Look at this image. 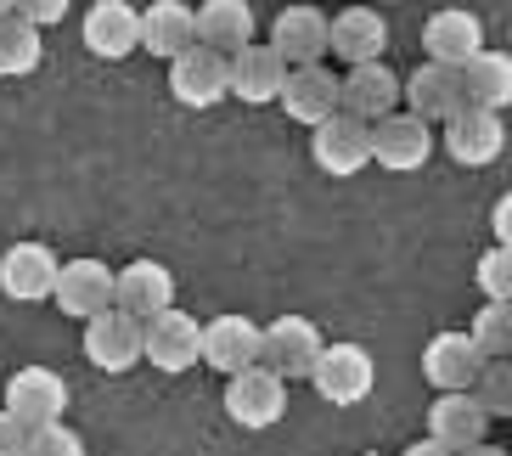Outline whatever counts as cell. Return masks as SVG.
I'll list each match as a JSON object with an SVG mask.
<instances>
[{"label":"cell","instance_id":"1","mask_svg":"<svg viewBox=\"0 0 512 456\" xmlns=\"http://www.w3.org/2000/svg\"><path fill=\"white\" fill-rule=\"evenodd\" d=\"M310 383L327 406H361L377 389V361L366 344H321L316 366H310Z\"/></svg>","mask_w":512,"mask_h":456},{"label":"cell","instance_id":"2","mask_svg":"<svg viewBox=\"0 0 512 456\" xmlns=\"http://www.w3.org/2000/svg\"><path fill=\"white\" fill-rule=\"evenodd\" d=\"M321 327L310 316H276L271 327H259V366H271L282 383L310 378V366L321 355Z\"/></svg>","mask_w":512,"mask_h":456},{"label":"cell","instance_id":"3","mask_svg":"<svg viewBox=\"0 0 512 456\" xmlns=\"http://www.w3.org/2000/svg\"><path fill=\"white\" fill-rule=\"evenodd\" d=\"M287 411V383L276 378L271 366H242L226 378V417L237 428H276Z\"/></svg>","mask_w":512,"mask_h":456},{"label":"cell","instance_id":"4","mask_svg":"<svg viewBox=\"0 0 512 456\" xmlns=\"http://www.w3.org/2000/svg\"><path fill=\"white\" fill-rule=\"evenodd\" d=\"M85 361L96 372H113V378L130 372V366H141V316H130L119 304L85 316Z\"/></svg>","mask_w":512,"mask_h":456},{"label":"cell","instance_id":"5","mask_svg":"<svg viewBox=\"0 0 512 456\" xmlns=\"http://www.w3.org/2000/svg\"><path fill=\"white\" fill-rule=\"evenodd\" d=\"M434 158V124L406 113V107H394L383 119L372 124V164L394 169V175H411Z\"/></svg>","mask_w":512,"mask_h":456},{"label":"cell","instance_id":"6","mask_svg":"<svg viewBox=\"0 0 512 456\" xmlns=\"http://www.w3.org/2000/svg\"><path fill=\"white\" fill-rule=\"evenodd\" d=\"M310 158H316V169H321V175H332V181L361 175V169L372 164V124L349 119V113L321 119L316 136H310Z\"/></svg>","mask_w":512,"mask_h":456},{"label":"cell","instance_id":"7","mask_svg":"<svg viewBox=\"0 0 512 456\" xmlns=\"http://www.w3.org/2000/svg\"><path fill=\"white\" fill-rule=\"evenodd\" d=\"M197 333H203V321L186 316V310H158V316L141 321V361H152L158 372H192L197 366Z\"/></svg>","mask_w":512,"mask_h":456},{"label":"cell","instance_id":"8","mask_svg":"<svg viewBox=\"0 0 512 456\" xmlns=\"http://www.w3.org/2000/svg\"><path fill=\"white\" fill-rule=\"evenodd\" d=\"M0 411H12L23 428L57 423L62 411H68V383L51 366H17L12 378H6V406Z\"/></svg>","mask_w":512,"mask_h":456},{"label":"cell","instance_id":"9","mask_svg":"<svg viewBox=\"0 0 512 456\" xmlns=\"http://www.w3.org/2000/svg\"><path fill=\"white\" fill-rule=\"evenodd\" d=\"M434 141H445V152L462 169H484V164H496L501 147H507V124L490 107H462V113L445 119V136H434Z\"/></svg>","mask_w":512,"mask_h":456},{"label":"cell","instance_id":"10","mask_svg":"<svg viewBox=\"0 0 512 456\" xmlns=\"http://www.w3.org/2000/svg\"><path fill=\"white\" fill-rule=\"evenodd\" d=\"M400 107V74H394L389 62H355L344 79H338V113H349V119L361 124H377L383 113H394Z\"/></svg>","mask_w":512,"mask_h":456},{"label":"cell","instance_id":"11","mask_svg":"<svg viewBox=\"0 0 512 456\" xmlns=\"http://www.w3.org/2000/svg\"><path fill=\"white\" fill-rule=\"evenodd\" d=\"M276 102L287 107V119H293V124L316 130L321 119L338 113V74H332L327 62H299V68H287Z\"/></svg>","mask_w":512,"mask_h":456},{"label":"cell","instance_id":"12","mask_svg":"<svg viewBox=\"0 0 512 456\" xmlns=\"http://www.w3.org/2000/svg\"><path fill=\"white\" fill-rule=\"evenodd\" d=\"M389 51V17L377 6H344L338 17H327V57L338 62H377Z\"/></svg>","mask_w":512,"mask_h":456},{"label":"cell","instance_id":"13","mask_svg":"<svg viewBox=\"0 0 512 456\" xmlns=\"http://www.w3.org/2000/svg\"><path fill=\"white\" fill-rule=\"evenodd\" d=\"M51 304H57L62 316H96L113 304V271H107L102 259H62L57 265V282H51Z\"/></svg>","mask_w":512,"mask_h":456},{"label":"cell","instance_id":"14","mask_svg":"<svg viewBox=\"0 0 512 456\" xmlns=\"http://www.w3.org/2000/svg\"><path fill=\"white\" fill-rule=\"evenodd\" d=\"M169 91L181 107H220L226 102V57L192 40L181 57H169Z\"/></svg>","mask_w":512,"mask_h":456},{"label":"cell","instance_id":"15","mask_svg":"<svg viewBox=\"0 0 512 456\" xmlns=\"http://www.w3.org/2000/svg\"><path fill=\"white\" fill-rule=\"evenodd\" d=\"M79 34H85L91 57L124 62L130 51H141V12L130 0H96L91 12H85V23H79Z\"/></svg>","mask_w":512,"mask_h":456},{"label":"cell","instance_id":"16","mask_svg":"<svg viewBox=\"0 0 512 456\" xmlns=\"http://www.w3.org/2000/svg\"><path fill=\"white\" fill-rule=\"evenodd\" d=\"M197 361L214 366L220 378L242 372V366L259 361V327L248 316H214L203 321V333H197Z\"/></svg>","mask_w":512,"mask_h":456},{"label":"cell","instance_id":"17","mask_svg":"<svg viewBox=\"0 0 512 456\" xmlns=\"http://www.w3.org/2000/svg\"><path fill=\"white\" fill-rule=\"evenodd\" d=\"M287 79V62L276 57V46H237L226 57V96H242L248 107H265L276 102V91H282Z\"/></svg>","mask_w":512,"mask_h":456},{"label":"cell","instance_id":"18","mask_svg":"<svg viewBox=\"0 0 512 456\" xmlns=\"http://www.w3.org/2000/svg\"><path fill=\"white\" fill-rule=\"evenodd\" d=\"M400 102H406V113H417V119L445 124L451 113H462V107H467L462 74L445 68V62H422L411 79H400Z\"/></svg>","mask_w":512,"mask_h":456},{"label":"cell","instance_id":"19","mask_svg":"<svg viewBox=\"0 0 512 456\" xmlns=\"http://www.w3.org/2000/svg\"><path fill=\"white\" fill-rule=\"evenodd\" d=\"M62 259L51 254L46 243H12L0 254V293L17 304H40L51 299V282H57Z\"/></svg>","mask_w":512,"mask_h":456},{"label":"cell","instance_id":"20","mask_svg":"<svg viewBox=\"0 0 512 456\" xmlns=\"http://www.w3.org/2000/svg\"><path fill=\"white\" fill-rule=\"evenodd\" d=\"M113 304L130 310V316H141V321L158 316V310L175 304V271L158 265V259H136V265H124V271H113Z\"/></svg>","mask_w":512,"mask_h":456},{"label":"cell","instance_id":"21","mask_svg":"<svg viewBox=\"0 0 512 456\" xmlns=\"http://www.w3.org/2000/svg\"><path fill=\"white\" fill-rule=\"evenodd\" d=\"M479 46H484V23H479V12H467V6H445V12H434L422 23V51H428V62L462 68Z\"/></svg>","mask_w":512,"mask_h":456},{"label":"cell","instance_id":"22","mask_svg":"<svg viewBox=\"0 0 512 456\" xmlns=\"http://www.w3.org/2000/svg\"><path fill=\"white\" fill-rule=\"evenodd\" d=\"M271 46H276V57H282L287 68L321 62L327 57V12H321V6H287V12H276Z\"/></svg>","mask_w":512,"mask_h":456},{"label":"cell","instance_id":"23","mask_svg":"<svg viewBox=\"0 0 512 456\" xmlns=\"http://www.w3.org/2000/svg\"><path fill=\"white\" fill-rule=\"evenodd\" d=\"M428 434H434V440H445L451 451L479 445L484 434H490V411L467 395V389H445V395L428 406Z\"/></svg>","mask_w":512,"mask_h":456},{"label":"cell","instance_id":"24","mask_svg":"<svg viewBox=\"0 0 512 456\" xmlns=\"http://www.w3.org/2000/svg\"><path fill=\"white\" fill-rule=\"evenodd\" d=\"M192 29H197V46L231 57L237 46L254 40V6L248 0H203L192 12Z\"/></svg>","mask_w":512,"mask_h":456},{"label":"cell","instance_id":"25","mask_svg":"<svg viewBox=\"0 0 512 456\" xmlns=\"http://www.w3.org/2000/svg\"><path fill=\"white\" fill-rule=\"evenodd\" d=\"M456 74H462L467 107H490V113H501V107L512 102V57H507V51L479 46L462 68H456Z\"/></svg>","mask_w":512,"mask_h":456},{"label":"cell","instance_id":"26","mask_svg":"<svg viewBox=\"0 0 512 456\" xmlns=\"http://www.w3.org/2000/svg\"><path fill=\"white\" fill-rule=\"evenodd\" d=\"M484 355L473 350V338L467 333H434L428 338V350H422V378L434 383L439 395L445 389H467L473 383V372H479Z\"/></svg>","mask_w":512,"mask_h":456},{"label":"cell","instance_id":"27","mask_svg":"<svg viewBox=\"0 0 512 456\" xmlns=\"http://www.w3.org/2000/svg\"><path fill=\"white\" fill-rule=\"evenodd\" d=\"M192 40H197V29H192V6L186 0H152L147 12H141V51L181 57Z\"/></svg>","mask_w":512,"mask_h":456},{"label":"cell","instance_id":"28","mask_svg":"<svg viewBox=\"0 0 512 456\" xmlns=\"http://www.w3.org/2000/svg\"><path fill=\"white\" fill-rule=\"evenodd\" d=\"M40 57H46V40L29 17L17 12L0 17V79H29L40 68Z\"/></svg>","mask_w":512,"mask_h":456},{"label":"cell","instance_id":"29","mask_svg":"<svg viewBox=\"0 0 512 456\" xmlns=\"http://www.w3.org/2000/svg\"><path fill=\"white\" fill-rule=\"evenodd\" d=\"M467 338H473V350H479L484 361L512 355V299H484V310L473 316Z\"/></svg>","mask_w":512,"mask_h":456},{"label":"cell","instance_id":"30","mask_svg":"<svg viewBox=\"0 0 512 456\" xmlns=\"http://www.w3.org/2000/svg\"><path fill=\"white\" fill-rule=\"evenodd\" d=\"M467 395L490 411V423H496V417H512V361L507 355L479 361V372H473V383H467Z\"/></svg>","mask_w":512,"mask_h":456},{"label":"cell","instance_id":"31","mask_svg":"<svg viewBox=\"0 0 512 456\" xmlns=\"http://www.w3.org/2000/svg\"><path fill=\"white\" fill-rule=\"evenodd\" d=\"M23 456H85V440L57 417V423H40L23 434Z\"/></svg>","mask_w":512,"mask_h":456},{"label":"cell","instance_id":"32","mask_svg":"<svg viewBox=\"0 0 512 456\" xmlns=\"http://www.w3.org/2000/svg\"><path fill=\"white\" fill-rule=\"evenodd\" d=\"M479 288H484V299H512V248L496 243L479 259Z\"/></svg>","mask_w":512,"mask_h":456},{"label":"cell","instance_id":"33","mask_svg":"<svg viewBox=\"0 0 512 456\" xmlns=\"http://www.w3.org/2000/svg\"><path fill=\"white\" fill-rule=\"evenodd\" d=\"M17 17H29L34 29H51V23H62L68 17V0H12Z\"/></svg>","mask_w":512,"mask_h":456},{"label":"cell","instance_id":"34","mask_svg":"<svg viewBox=\"0 0 512 456\" xmlns=\"http://www.w3.org/2000/svg\"><path fill=\"white\" fill-rule=\"evenodd\" d=\"M23 434L29 428L17 423L12 411H0V456H23Z\"/></svg>","mask_w":512,"mask_h":456},{"label":"cell","instance_id":"35","mask_svg":"<svg viewBox=\"0 0 512 456\" xmlns=\"http://www.w3.org/2000/svg\"><path fill=\"white\" fill-rule=\"evenodd\" d=\"M490 231H496L501 248H512V198H496V209H490Z\"/></svg>","mask_w":512,"mask_h":456},{"label":"cell","instance_id":"36","mask_svg":"<svg viewBox=\"0 0 512 456\" xmlns=\"http://www.w3.org/2000/svg\"><path fill=\"white\" fill-rule=\"evenodd\" d=\"M400 456H456V451H451V445H445V440H434V434H428V440L406 445V451H400Z\"/></svg>","mask_w":512,"mask_h":456},{"label":"cell","instance_id":"37","mask_svg":"<svg viewBox=\"0 0 512 456\" xmlns=\"http://www.w3.org/2000/svg\"><path fill=\"white\" fill-rule=\"evenodd\" d=\"M456 456H507V451H501V445H490V440H479V445H462Z\"/></svg>","mask_w":512,"mask_h":456},{"label":"cell","instance_id":"38","mask_svg":"<svg viewBox=\"0 0 512 456\" xmlns=\"http://www.w3.org/2000/svg\"><path fill=\"white\" fill-rule=\"evenodd\" d=\"M6 12H12V0H0V17H6Z\"/></svg>","mask_w":512,"mask_h":456},{"label":"cell","instance_id":"39","mask_svg":"<svg viewBox=\"0 0 512 456\" xmlns=\"http://www.w3.org/2000/svg\"><path fill=\"white\" fill-rule=\"evenodd\" d=\"M361 456H377V451H361Z\"/></svg>","mask_w":512,"mask_h":456},{"label":"cell","instance_id":"40","mask_svg":"<svg viewBox=\"0 0 512 456\" xmlns=\"http://www.w3.org/2000/svg\"><path fill=\"white\" fill-rule=\"evenodd\" d=\"M377 6H389V0H377Z\"/></svg>","mask_w":512,"mask_h":456}]
</instances>
